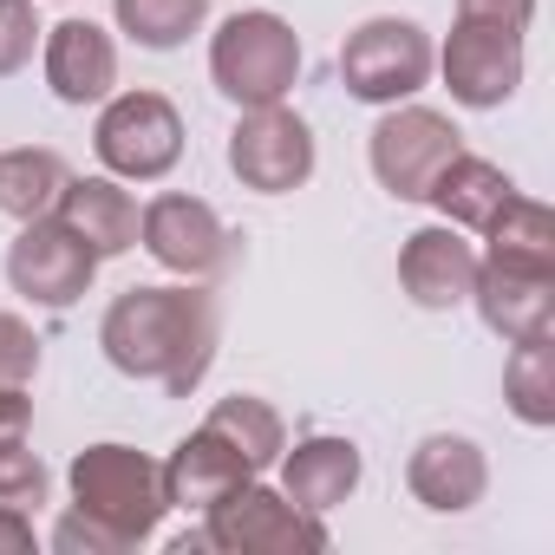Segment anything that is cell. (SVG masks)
Returning <instances> with one entry per match:
<instances>
[{"instance_id":"6da1fadb","label":"cell","mask_w":555,"mask_h":555,"mask_svg":"<svg viewBox=\"0 0 555 555\" xmlns=\"http://www.w3.org/2000/svg\"><path fill=\"white\" fill-rule=\"evenodd\" d=\"M99 347L125 379H151L170 399H190L216 360V301L203 282L125 288L99 321Z\"/></svg>"},{"instance_id":"7a4b0ae2","label":"cell","mask_w":555,"mask_h":555,"mask_svg":"<svg viewBox=\"0 0 555 555\" xmlns=\"http://www.w3.org/2000/svg\"><path fill=\"white\" fill-rule=\"evenodd\" d=\"M209 79L229 105L255 112V105H282L301 79V34L282 14H229L209 40Z\"/></svg>"},{"instance_id":"3957f363","label":"cell","mask_w":555,"mask_h":555,"mask_svg":"<svg viewBox=\"0 0 555 555\" xmlns=\"http://www.w3.org/2000/svg\"><path fill=\"white\" fill-rule=\"evenodd\" d=\"M66 483H73V503L86 516H99L105 529H118L131 548L151 542L157 522H164V509H170L164 503V464H151L131 444H86L73 457Z\"/></svg>"},{"instance_id":"277c9868","label":"cell","mask_w":555,"mask_h":555,"mask_svg":"<svg viewBox=\"0 0 555 555\" xmlns=\"http://www.w3.org/2000/svg\"><path fill=\"white\" fill-rule=\"evenodd\" d=\"M203 542L222 555H314V548H327V529H321V516L295 509L282 490L248 477L203 509Z\"/></svg>"},{"instance_id":"5b68a950","label":"cell","mask_w":555,"mask_h":555,"mask_svg":"<svg viewBox=\"0 0 555 555\" xmlns=\"http://www.w3.org/2000/svg\"><path fill=\"white\" fill-rule=\"evenodd\" d=\"M431 34L418 21H399V14H379V21H360L340 47V86L360 99V105H399L412 99L425 79H431Z\"/></svg>"},{"instance_id":"8992f818","label":"cell","mask_w":555,"mask_h":555,"mask_svg":"<svg viewBox=\"0 0 555 555\" xmlns=\"http://www.w3.org/2000/svg\"><path fill=\"white\" fill-rule=\"evenodd\" d=\"M92 151L112 177L125 183H157L164 170H177L183 157V118L164 92H118L105 99L99 112V131H92Z\"/></svg>"},{"instance_id":"52a82bcc","label":"cell","mask_w":555,"mask_h":555,"mask_svg":"<svg viewBox=\"0 0 555 555\" xmlns=\"http://www.w3.org/2000/svg\"><path fill=\"white\" fill-rule=\"evenodd\" d=\"M457 151H464L457 125H451L444 112H431V105H392V112L373 125V144H366L379 190H392L399 203H425L431 183H438V170H444Z\"/></svg>"},{"instance_id":"ba28073f","label":"cell","mask_w":555,"mask_h":555,"mask_svg":"<svg viewBox=\"0 0 555 555\" xmlns=\"http://www.w3.org/2000/svg\"><path fill=\"white\" fill-rule=\"evenodd\" d=\"M229 170L255 196H288V190H301L314 177V131H308V118L288 112V99L242 112L235 131H229Z\"/></svg>"},{"instance_id":"9c48e42d","label":"cell","mask_w":555,"mask_h":555,"mask_svg":"<svg viewBox=\"0 0 555 555\" xmlns=\"http://www.w3.org/2000/svg\"><path fill=\"white\" fill-rule=\"evenodd\" d=\"M138 242L151 248L157 268L183 274V282H216L235 261V235L203 196H151L138 209Z\"/></svg>"},{"instance_id":"30bf717a","label":"cell","mask_w":555,"mask_h":555,"mask_svg":"<svg viewBox=\"0 0 555 555\" xmlns=\"http://www.w3.org/2000/svg\"><path fill=\"white\" fill-rule=\"evenodd\" d=\"M92 274H99V255L60 216H34L8 248V282L34 308H73L92 288Z\"/></svg>"},{"instance_id":"8fae6325","label":"cell","mask_w":555,"mask_h":555,"mask_svg":"<svg viewBox=\"0 0 555 555\" xmlns=\"http://www.w3.org/2000/svg\"><path fill=\"white\" fill-rule=\"evenodd\" d=\"M431 66L444 73V86H451L457 105L496 112V105H509L516 86H522V34L490 27V21H457L451 40H444V53H438Z\"/></svg>"},{"instance_id":"7c38bea8","label":"cell","mask_w":555,"mask_h":555,"mask_svg":"<svg viewBox=\"0 0 555 555\" xmlns=\"http://www.w3.org/2000/svg\"><path fill=\"white\" fill-rule=\"evenodd\" d=\"M470 301L496 340H529L555 327V274L548 268H516V261H477Z\"/></svg>"},{"instance_id":"4fadbf2b","label":"cell","mask_w":555,"mask_h":555,"mask_svg":"<svg viewBox=\"0 0 555 555\" xmlns=\"http://www.w3.org/2000/svg\"><path fill=\"white\" fill-rule=\"evenodd\" d=\"M405 490H412L425 509H438V516H464V509L483 503L490 464H483L477 438H464V431H431V438H418V451L405 457Z\"/></svg>"},{"instance_id":"5bb4252c","label":"cell","mask_w":555,"mask_h":555,"mask_svg":"<svg viewBox=\"0 0 555 555\" xmlns=\"http://www.w3.org/2000/svg\"><path fill=\"white\" fill-rule=\"evenodd\" d=\"M399 282H405V295H412L418 308L451 314V308H464V301H470V282H477V248H470L451 222L418 229V235H405V248H399Z\"/></svg>"},{"instance_id":"9a60e30c","label":"cell","mask_w":555,"mask_h":555,"mask_svg":"<svg viewBox=\"0 0 555 555\" xmlns=\"http://www.w3.org/2000/svg\"><path fill=\"white\" fill-rule=\"evenodd\" d=\"M40 60H47V86H53V99L60 105H99V99H112V86H118V47H112V34L99 27V21H60V27H47L40 34Z\"/></svg>"},{"instance_id":"2e32d148","label":"cell","mask_w":555,"mask_h":555,"mask_svg":"<svg viewBox=\"0 0 555 555\" xmlns=\"http://www.w3.org/2000/svg\"><path fill=\"white\" fill-rule=\"evenodd\" d=\"M282 464V496L295 503V509H308V516H327V509H340L353 490H360V444L353 438H327V431H314V438H301L295 451H282L274 457Z\"/></svg>"},{"instance_id":"e0dca14e","label":"cell","mask_w":555,"mask_h":555,"mask_svg":"<svg viewBox=\"0 0 555 555\" xmlns=\"http://www.w3.org/2000/svg\"><path fill=\"white\" fill-rule=\"evenodd\" d=\"M53 216H60L99 261L138 248V203H131V190H118V177H66Z\"/></svg>"},{"instance_id":"ac0fdd59","label":"cell","mask_w":555,"mask_h":555,"mask_svg":"<svg viewBox=\"0 0 555 555\" xmlns=\"http://www.w3.org/2000/svg\"><path fill=\"white\" fill-rule=\"evenodd\" d=\"M248 477H255V470L242 464V451L203 425V431H190V438L170 451V464H164V503H170V509H196V516H203L216 496H229V490H235V483H248Z\"/></svg>"},{"instance_id":"d6986e66","label":"cell","mask_w":555,"mask_h":555,"mask_svg":"<svg viewBox=\"0 0 555 555\" xmlns=\"http://www.w3.org/2000/svg\"><path fill=\"white\" fill-rule=\"evenodd\" d=\"M516 196V183L490 164V157H470V151H457L444 170H438V183H431V196L425 203H438V216L451 222V229H490V216L503 209Z\"/></svg>"},{"instance_id":"ffe728a7","label":"cell","mask_w":555,"mask_h":555,"mask_svg":"<svg viewBox=\"0 0 555 555\" xmlns=\"http://www.w3.org/2000/svg\"><path fill=\"white\" fill-rule=\"evenodd\" d=\"M66 177H73V170H66V164H60V151H47V144L0 151V216H14V222L53 216V209H60Z\"/></svg>"},{"instance_id":"44dd1931","label":"cell","mask_w":555,"mask_h":555,"mask_svg":"<svg viewBox=\"0 0 555 555\" xmlns=\"http://www.w3.org/2000/svg\"><path fill=\"white\" fill-rule=\"evenodd\" d=\"M216 438H229L235 451H242V464L261 477L274 457L288 451V425H282V412H274L268 399H255V392H235V399H216L209 405V418H203Z\"/></svg>"},{"instance_id":"7402d4cb","label":"cell","mask_w":555,"mask_h":555,"mask_svg":"<svg viewBox=\"0 0 555 555\" xmlns=\"http://www.w3.org/2000/svg\"><path fill=\"white\" fill-rule=\"evenodd\" d=\"M483 242H490V261H516V268H548L555 274V216L535 196H522V190L490 216Z\"/></svg>"},{"instance_id":"603a6c76","label":"cell","mask_w":555,"mask_h":555,"mask_svg":"<svg viewBox=\"0 0 555 555\" xmlns=\"http://www.w3.org/2000/svg\"><path fill=\"white\" fill-rule=\"evenodd\" d=\"M503 399L522 425H555V340L529 334L509 340V366H503Z\"/></svg>"},{"instance_id":"cb8c5ba5","label":"cell","mask_w":555,"mask_h":555,"mask_svg":"<svg viewBox=\"0 0 555 555\" xmlns=\"http://www.w3.org/2000/svg\"><path fill=\"white\" fill-rule=\"evenodd\" d=\"M112 14H118V34H131L151 53H170L203 27L209 0H112Z\"/></svg>"},{"instance_id":"d4e9b609","label":"cell","mask_w":555,"mask_h":555,"mask_svg":"<svg viewBox=\"0 0 555 555\" xmlns=\"http://www.w3.org/2000/svg\"><path fill=\"white\" fill-rule=\"evenodd\" d=\"M47 490H53V477H47V464L27 451V438H14V444H0V509H40L47 503Z\"/></svg>"},{"instance_id":"484cf974","label":"cell","mask_w":555,"mask_h":555,"mask_svg":"<svg viewBox=\"0 0 555 555\" xmlns=\"http://www.w3.org/2000/svg\"><path fill=\"white\" fill-rule=\"evenodd\" d=\"M40 8L34 0H0V79H14L27 60H34V47H40Z\"/></svg>"},{"instance_id":"4316f807","label":"cell","mask_w":555,"mask_h":555,"mask_svg":"<svg viewBox=\"0 0 555 555\" xmlns=\"http://www.w3.org/2000/svg\"><path fill=\"white\" fill-rule=\"evenodd\" d=\"M53 548H60V555H125L131 542H125L118 529H105L99 516H86V509L73 503V509H66V516L53 522Z\"/></svg>"},{"instance_id":"83f0119b","label":"cell","mask_w":555,"mask_h":555,"mask_svg":"<svg viewBox=\"0 0 555 555\" xmlns=\"http://www.w3.org/2000/svg\"><path fill=\"white\" fill-rule=\"evenodd\" d=\"M40 373V334L21 314H0V386H27Z\"/></svg>"},{"instance_id":"f1b7e54d","label":"cell","mask_w":555,"mask_h":555,"mask_svg":"<svg viewBox=\"0 0 555 555\" xmlns=\"http://www.w3.org/2000/svg\"><path fill=\"white\" fill-rule=\"evenodd\" d=\"M457 21H490V27L522 34L535 21V0H457Z\"/></svg>"},{"instance_id":"f546056e","label":"cell","mask_w":555,"mask_h":555,"mask_svg":"<svg viewBox=\"0 0 555 555\" xmlns=\"http://www.w3.org/2000/svg\"><path fill=\"white\" fill-rule=\"evenodd\" d=\"M27 425H34V399H27V386H0V444L27 438Z\"/></svg>"},{"instance_id":"4dcf8cb0","label":"cell","mask_w":555,"mask_h":555,"mask_svg":"<svg viewBox=\"0 0 555 555\" xmlns=\"http://www.w3.org/2000/svg\"><path fill=\"white\" fill-rule=\"evenodd\" d=\"M34 548V516L27 509H0V555H27Z\"/></svg>"}]
</instances>
